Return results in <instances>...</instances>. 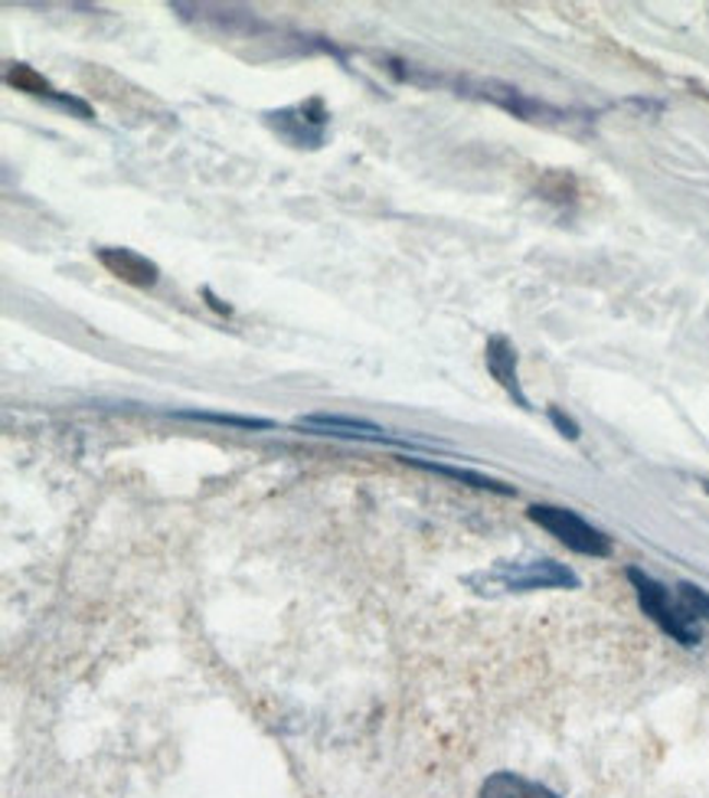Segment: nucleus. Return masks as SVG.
I'll return each instance as SVG.
<instances>
[{
	"instance_id": "obj_14",
	"label": "nucleus",
	"mask_w": 709,
	"mask_h": 798,
	"mask_svg": "<svg viewBox=\"0 0 709 798\" xmlns=\"http://www.w3.org/2000/svg\"><path fill=\"white\" fill-rule=\"evenodd\" d=\"M707 491H709V481H707Z\"/></svg>"
},
{
	"instance_id": "obj_6",
	"label": "nucleus",
	"mask_w": 709,
	"mask_h": 798,
	"mask_svg": "<svg viewBox=\"0 0 709 798\" xmlns=\"http://www.w3.org/2000/svg\"><path fill=\"white\" fill-rule=\"evenodd\" d=\"M298 429H308L314 436H337V439H360V442H406L389 436L383 426L370 422V419H353V416H334V413H314V416H301L295 419Z\"/></svg>"
},
{
	"instance_id": "obj_7",
	"label": "nucleus",
	"mask_w": 709,
	"mask_h": 798,
	"mask_svg": "<svg viewBox=\"0 0 709 798\" xmlns=\"http://www.w3.org/2000/svg\"><path fill=\"white\" fill-rule=\"evenodd\" d=\"M3 82H7L10 88H16V92H26V95H33V98H46V102H52V105H59V108H65V111H75L79 118H92V108H88L82 98L59 92L43 72H36V69L26 65V62H10V65L3 69Z\"/></svg>"
},
{
	"instance_id": "obj_11",
	"label": "nucleus",
	"mask_w": 709,
	"mask_h": 798,
	"mask_svg": "<svg viewBox=\"0 0 709 798\" xmlns=\"http://www.w3.org/2000/svg\"><path fill=\"white\" fill-rule=\"evenodd\" d=\"M183 419H200V422H219V426H239V429H272V419H255V416H232V413H177Z\"/></svg>"
},
{
	"instance_id": "obj_12",
	"label": "nucleus",
	"mask_w": 709,
	"mask_h": 798,
	"mask_svg": "<svg viewBox=\"0 0 709 798\" xmlns=\"http://www.w3.org/2000/svg\"><path fill=\"white\" fill-rule=\"evenodd\" d=\"M677 596L684 599V606H687L697 619H709V593H704L700 586H694V583H681V586H677Z\"/></svg>"
},
{
	"instance_id": "obj_1",
	"label": "nucleus",
	"mask_w": 709,
	"mask_h": 798,
	"mask_svg": "<svg viewBox=\"0 0 709 798\" xmlns=\"http://www.w3.org/2000/svg\"><path fill=\"white\" fill-rule=\"evenodd\" d=\"M628 580L638 593L645 616H651L674 642H681L687 648H694L700 642V619L684 606L681 596H671L668 586H661L654 576H648L641 570H628Z\"/></svg>"
},
{
	"instance_id": "obj_10",
	"label": "nucleus",
	"mask_w": 709,
	"mask_h": 798,
	"mask_svg": "<svg viewBox=\"0 0 709 798\" xmlns=\"http://www.w3.org/2000/svg\"><path fill=\"white\" fill-rule=\"evenodd\" d=\"M481 798H556L550 789L530 783V779H520L514 773H497L484 783Z\"/></svg>"
},
{
	"instance_id": "obj_5",
	"label": "nucleus",
	"mask_w": 709,
	"mask_h": 798,
	"mask_svg": "<svg viewBox=\"0 0 709 798\" xmlns=\"http://www.w3.org/2000/svg\"><path fill=\"white\" fill-rule=\"evenodd\" d=\"M95 259L101 262V269L108 275H115L118 282L131 285V288H154L160 282V269L157 262H151L147 255H141L137 249H128V246H98L95 249Z\"/></svg>"
},
{
	"instance_id": "obj_13",
	"label": "nucleus",
	"mask_w": 709,
	"mask_h": 798,
	"mask_svg": "<svg viewBox=\"0 0 709 798\" xmlns=\"http://www.w3.org/2000/svg\"><path fill=\"white\" fill-rule=\"evenodd\" d=\"M550 419L556 422V429H560L566 439H579V426H576V422H573V419H569V416H566L560 406H550Z\"/></svg>"
},
{
	"instance_id": "obj_8",
	"label": "nucleus",
	"mask_w": 709,
	"mask_h": 798,
	"mask_svg": "<svg viewBox=\"0 0 709 798\" xmlns=\"http://www.w3.org/2000/svg\"><path fill=\"white\" fill-rule=\"evenodd\" d=\"M484 364H488L491 377L507 390V396H510L517 406L533 409L530 400H527V393H524V386H520V373H517V347H514L504 334H494V337L488 341V347H484Z\"/></svg>"
},
{
	"instance_id": "obj_3",
	"label": "nucleus",
	"mask_w": 709,
	"mask_h": 798,
	"mask_svg": "<svg viewBox=\"0 0 709 798\" xmlns=\"http://www.w3.org/2000/svg\"><path fill=\"white\" fill-rule=\"evenodd\" d=\"M530 521L540 524L546 534H553L573 553H582V557H609L612 553V540L599 527H592L589 521H582L576 511H569V508L533 504L530 508Z\"/></svg>"
},
{
	"instance_id": "obj_2",
	"label": "nucleus",
	"mask_w": 709,
	"mask_h": 798,
	"mask_svg": "<svg viewBox=\"0 0 709 798\" xmlns=\"http://www.w3.org/2000/svg\"><path fill=\"white\" fill-rule=\"evenodd\" d=\"M481 593L504 589V593H533V589H576L579 576L556 563V560H533V563H497L494 570L471 576Z\"/></svg>"
},
{
	"instance_id": "obj_4",
	"label": "nucleus",
	"mask_w": 709,
	"mask_h": 798,
	"mask_svg": "<svg viewBox=\"0 0 709 798\" xmlns=\"http://www.w3.org/2000/svg\"><path fill=\"white\" fill-rule=\"evenodd\" d=\"M265 121H268L272 131H275L278 138H285L291 147H321L324 138H327L331 111H327L324 98L314 95V98H308V102L278 108V111H268Z\"/></svg>"
},
{
	"instance_id": "obj_9",
	"label": "nucleus",
	"mask_w": 709,
	"mask_h": 798,
	"mask_svg": "<svg viewBox=\"0 0 709 798\" xmlns=\"http://www.w3.org/2000/svg\"><path fill=\"white\" fill-rule=\"evenodd\" d=\"M406 465L412 468H422V472H432V475H442V478H452V481H461V485H471V488H481V491H494V495H514L510 485L497 481V478H488V475H478V472H468V468H452V465H442V462H425V458H402Z\"/></svg>"
}]
</instances>
